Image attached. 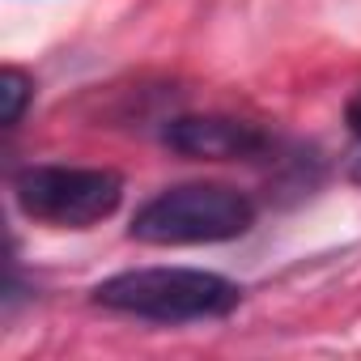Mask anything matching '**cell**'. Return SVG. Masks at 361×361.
<instances>
[{"mask_svg": "<svg viewBox=\"0 0 361 361\" xmlns=\"http://www.w3.org/2000/svg\"><path fill=\"white\" fill-rule=\"evenodd\" d=\"M94 302L153 323L221 319L243 302V289L204 268H132L94 289Z\"/></svg>", "mask_w": 361, "mask_h": 361, "instance_id": "1", "label": "cell"}, {"mask_svg": "<svg viewBox=\"0 0 361 361\" xmlns=\"http://www.w3.org/2000/svg\"><path fill=\"white\" fill-rule=\"evenodd\" d=\"M255 226V204L226 183H183L153 196L132 217V238L145 247H200L230 243Z\"/></svg>", "mask_w": 361, "mask_h": 361, "instance_id": "2", "label": "cell"}, {"mask_svg": "<svg viewBox=\"0 0 361 361\" xmlns=\"http://www.w3.org/2000/svg\"><path fill=\"white\" fill-rule=\"evenodd\" d=\"M13 200L30 221L90 230L123 200V178L102 166H26L13 178Z\"/></svg>", "mask_w": 361, "mask_h": 361, "instance_id": "3", "label": "cell"}, {"mask_svg": "<svg viewBox=\"0 0 361 361\" xmlns=\"http://www.w3.org/2000/svg\"><path fill=\"white\" fill-rule=\"evenodd\" d=\"M166 145L183 157L230 161V157H255L264 149V132L230 115H183L166 128Z\"/></svg>", "mask_w": 361, "mask_h": 361, "instance_id": "4", "label": "cell"}, {"mask_svg": "<svg viewBox=\"0 0 361 361\" xmlns=\"http://www.w3.org/2000/svg\"><path fill=\"white\" fill-rule=\"evenodd\" d=\"M35 98V85L22 68H5L0 73V123L5 128H18L22 123V111L26 102Z\"/></svg>", "mask_w": 361, "mask_h": 361, "instance_id": "5", "label": "cell"}, {"mask_svg": "<svg viewBox=\"0 0 361 361\" xmlns=\"http://www.w3.org/2000/svg\"><path fill=\"white\" fill-rule=\"evenodd\" d=\"M348 123H353V136H357V174H361V98L348 106Z\"/></svg>", "mask_w": 361, "mask_h": 361, "instance_id": "6", "label": "cell"}]
</instances>
